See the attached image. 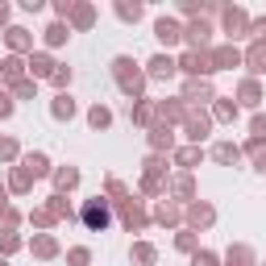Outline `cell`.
I'll return each instance as SVG.
<instances>
[{
  "mask_svg": "<svg viewBox=\"0 0 266 266\" xmlns=\"http://www.w3.org/2000/svg\"><path fill=\"white\" fill-rule=\"evenodd\" d=\"M83 220H87V225H100V229H104V220H108L104 204H87V208H83Z\"/></svg>",
  "mask_w": 266,
  "mask_h": 266,
  "instance_id": "obj_1",
  "label": "cell"
},
{
  "mask_svg": "<svg viewBox=\"0 0 266 266\" xmlns=\"http://www.w3.org/2000/svg\"><path fill=\"white\" fill-rule=\"evenodd\" d=\"M158 38L162 42H179V25L175 21H158Z\"/></svg>",
  "mask_w": 266,
  "mask_h": 266,
  "instance_id": "obj_2",
  "label": "cell"
},
{
  "mask_svg": "<svg viewBox=\"0 0 266 266\" xmlns=\"http://www.w3.org/2000/svg\"><path fill=\"white\" fill-rule=\"evenodd\" d=\"M183 66H187V71H212L204 54H187V58H183Z\"/></svg>",
  "mask_w": 266,
  "mask_h": 266,
  "instance_id": "obj_3",
  "label": "cell"
},
{
  "mask_svg": "<svg viewBox=\"0 0 266 266\" xmlns=\"http://www.w3.org/2000/svg\"><path fill=\"white\" fill-rule=\"evenodd\" d=\"M150 71L162 79V75H171V71H175V62H171V58H154V62H150Z\"/></svg>",
  "mask_w": 266,
  "mask_h": 266,
  "instance_id": "obj_4",
  "label": "cell"
},
{
  "mask_svg": "<svg viewBox=\"0 0 266 266\" xmlns=\"http://www.w3.org/2000/svg\"><path fill=\"white\" fill-rule=\"evenodd\" d=\"M54 113H58V117H71V113H75V104H71V96H58V104H54Z\"/></svg>",
  "mask_w": 266,
  "mask_h": 266,
  "instance_id": "obj_5",
  "label": "cell"
},
{
  "mask_svg": "<svg viewBox=\"0 0 266 266\" xmlns=\"http://www.w3.org/2000/svg\"><path fill=\"white\" fill-rule=\"evenodd\" d=\"M25 166H29V171H33V175H42V171H46V158H42V154H33V158H29Z\"/></svg>",
  "mask_w": 266,
  "mask_h": 266,
  "instance_id": "obj_6",
  "label": "cell"
},
{
  "mask_svg": "<svg viewBox=\"0 0 266 266\" xmlns=\"http://www.w3.org/2000/svg\"><path fill=\"white\" fill-rule=\"evenodd\" d=\"M195 96L208 100V87H204V83H191V87H187V100H195Z\"/></svg>",
  "mask_w": 266,
  "mask_h": 266,
  "instance_id": "obj_7",
  "label": "cell"
},
{
  "mask_svg": "<svg viewBox=\"0 0 266 266\" xmlns=\"http://www.w3.org/2000/svg\"><path fill=\"white\" fill-rule=\"evenodd\" d=\"M29 66H33V71H38V75H46V71H50V58H42V54H38V58L29 62Z\"/></svg>",
  "mask_w": 266,
  "mask_h": 266,
  "instance_id": "obj_8",
  "label": "cell"
},
{
  "mask_svg": "<svg viewBox=\"0 0 266 266\" xmlns=\"http://www.w3.org/2000/svg\"><path fill=\"white\" fill-rule=\"evenodd\" d=\"M9 42L13 46H25V29H9Z\"/></svg>",
  "mask_w": 266,
  "mask_h": 266,
  "instance_id": "obj_9",
  "label": "cell"
},
{
  "mask_svg": "<svg viewBox=\"0 0 266 266\" xmlns=\"http://www.w3.org/2000/svg\"><path fill=\"white\" fill-rule=\"evenodd\" d=\"M138 262H154V250L150 246H138Z\"/></svg>",
  "mask_w": 266,
  "mask_h": 266,
  "instance_id": "obj_10",
  "label": "cell"
},
{
  "mask_svg": "<svg viewBox=\"0 0 266 266\" xmlns=\"http://www.w3.org/2000/svg\"><path fill=\"white\" fill-rule=\"evenodd\" d=\"M5 13H9V9H5V5H0V21H5Z\"/></svg>",
  "mask_w": 266,
  "mask_h": 266,
  "instance_id": "obj_11",
  "label": "cell"
}]
</instances>
